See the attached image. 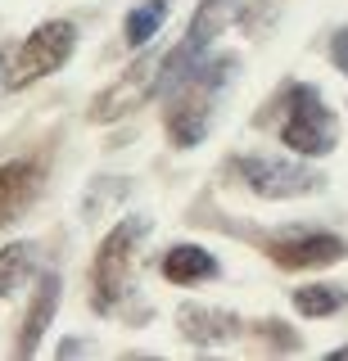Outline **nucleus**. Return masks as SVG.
Here are the masks:
<instances>
[{
    "label": "nucleus",
    "mask_w": 348,
    "mask_h": 361,
    "mask_svg": "<svg viewBox=\"0 0 348 361\" xmlns=\"http://www.w3.org/2000/svg\"><path fill=\"white\" fill-rule=\"evenodd\" d=\"M280 140L294 154H330L335 149V113L312 86H289L285 95V122H280Z\"/></svg>",
    "instance_id": "7ed1b4c3"
},
{
    "label": "nucleus",
    "mask_w": 348,
    "mask_h": 361,
    "mask_svg": "<svg viewBox=\"0 0 348 361\" xmlns=\"http://www.w3.org/2000/svg\"><path fill=\"white\" fill-rule=\"evenodd\" d=\"M348 253V244L340 235H325V231H308V235H289V240H276L267 244V257L285 271H299V267H330Z\"/></svg>",
    "instance_id": "6e6552de"
},
{
    "label": "nucleus",
    "mask_w": 348,
    "mask_h": 361,
    "mask_svg": "<svg viewBox=\"0 0 348 361\" xmlns=\"http://www.w3.org/2000/svg\"><path fill=\"white\" fill-rule=\"evenodd\" d=\"M181 325H186L190 338H199V343H212V338L235 334V316H227V312H204V307H186L181 312Z\"/></svg>",
    "instance_id": "f8f14e48"
},
{
    "label": "nucleus",
    "mask_w": 348,
    "mask_h": 361,
    "mask_svg": "<svg viewBox=\"0 0 348 361\" xmlns=\"http://www.w3.org/2000/svg\"><path fill=\"white\" fill-rule=\"evenodd\" d=\"M54 312H59V276H41L37 293H32V312L23 321V343H18V357H32L41 343V334L50 330Z\"/></svg>",
    "instance_id": "9d476101"
},
{
    "label": "nucleus",
    "mask_w": 348,
    "mask_h": 361,
    "mask_svg": "<svg viewBox=\"0 0 348 361\" xmlns=\"http://www.w3.org/2000/svg\"><path fill=\"white\" fill-rule=\"evenodd\" d=\"M41 190V167L37 163H5L0 167V226H9L14 217H23L32 208V199H37Z\"/></svg>",
    "instance_id": "1a4fd4ad"
},
{
    "label": "nucleus",
    "mask_w": 348,
    "mask_h": 361,
    "mask_svg": "<svg viewBox=\"0 0 348 361\" xmlns=\"http://www.w3.org/2000/svg\"><path fill=\"white\" fill-rule=\"evenodd\" d=\"M0 73H5V54H0Z\"/></svg>",
    "instance_id": "a211bd4d"
},
{
    "label": "nucleus",
    "mask_w": 348,
    "mask_h": 361,
    "mask_svg": "<svg viewBox=\"0 0 348 361\" xmlns=\"http://www.w3.org/2000/svg\"><path fill=\"white\" fill-rule=\"evenodd\" d=\"M330 54H335V63H340L344 73H348V27L340 32V37H335V45H330Z\"/></svg>",
    "instance_id": "dca6fc26"
},
{
    "label": "nucleus",
    "mask_w": 348,
    "mask_h": 361,
    "mask_svg": "<svg viewBox=\"0 0 348 361\" xmlns=\"http://www.w3.org/2000/svg\"><path fill=\"white\" fill-rule=\"evenodd\" d=\"M32 276V244H5L0 248V298L14 293Z\"/></svg>",
    "instance_id": "4468645a"
},
{
    "label": "nucleus",
    "mask_w": 348,
    "mask_h": 361,
    "mask_svg": "<svg viewBox=\"0 0 348 361\" xmlns=\"http://www.w3.org/2000/svg\"><path fill=\"white\" fill-rule=\"evenodd\" d=\"M163 276L172 280V285H199V280L217 276V257H212L208 248L176 244V248H167V257H163Z\"/></svg>",
    "instance_id": "9b49d317"
},
{
    "label": "nucleus",
    "mask_w": 348,
    "mask_h": 361,
    "mask_svg": "<svg viewBox=\"0 0 348 361\" xmlns=\"http://www.w3.org/2000/svg\"><path fill=\"white\" fill-rule=\"evenodd\" d=\"M154 90H159V59H140V63H131L127 73H122V82H114L91 104V118L95 122H114L122 113H131L140 99H150Z\"/></svg>",
    "instance_id": "0eeeda50"
},
{
    "label": "nucleus",
    "mask_w": 348,
    "mask_h": 361,
    "mask_svg": "<svg viewBox=\"0 0 348 361\" xmlns=\"http://www.w3.org/2000/svg\"><path fill=\"white\" fill-rule=\"evenodd\" d=\"M294 307H299L303 316H330V312L344 307V293L330 289V285H303V289L294 293Z\"/></svg>",
    "instance_id": "2eb2a0df"
},
{
    "label": "nucleus",
    "mask_w": 348,
    "mask_h": 361,
    "mask_svg": "<svg viewBox=\"0 0 348 361\" xmlns=\"http://www.w3.org/2000/svg\"><path fill=\"white\" fill-rule=\"evenodd\" d=\"M235 73V59H212V63H195L190 73H181L172 86V109H167V135H172L176 149H190L208 135L212 122V104H217L227 77Z\"/></svg>",
    "instance_id": "f257e3e1"
},
{
    "label": "nucleus",
    "mask_w": 348,
    "mask_h": 361,
    "mask_svg": "<svg viewBox=\"0 0 348 361\" xmlns=\"http://www.w3.org/2000/svg\"><path fill=\"white\" fill-rule=\"evenodd\" d=\"M163 18H167V0H145V5H136V9L127 14V23H122L127 45H136V50H140V45L163 27Z\"/></svg>",
    "instance_id": "ddd939ff"
},
{
    "label": "nucleus",
    "mask_w": 348,
    "mask_h": 361,
    "mask_svg": "<svg viewBox=\"0 0 348 361\" xmlns=\"http://www.w3.org/2000/svg\"><path fill=\"white\" fill-rule=\"evenodd\" d=\"M235 176L263 199H299L321 185V176L303 163H285V158H235Z\"/></svg>",
    "instance_id": "423d86ee"
},
{
    "label": "nucleus",
    "mask_w": 348,
    "mask_h": 361,
    "mask_svg": "<svg viewBox=\"0 0 348 361\" xmlns=\"http://www.w3.org/2000/svg\"><path fill=\"white\" fill-rule=\"evenodd\" d=\"M335 357H348V348H340V353H335Z\"/></svg>",
    "instance_id": "f3484780"
},
{
    "label": "nucleus",
    "mask_w": 348,
    "mask_h": 361,
    "mask_svg": "<svg viewBox=\"0 0 348 361\" xmlns=\"http://www.w3.org/2000/svg\"><path fill=\"white\" fill-rule=\"evenodd\" d=\"M235 9H240V0H199L195 18H190V27H186V41L176 45L167 59H159V90H167L181 73H190V68L204 59V50L227 32Z\"/></svg>",
    "instance_id": "20e7f679"
},
{
    "label": "nucleus",
    "mask_w": 348,
    "mask_h": 361,
    "mask_svg": "<svg viewBox=\"0 0 348 361\" xmlns=\"http://www.w3.org/2000/svg\"><path fill=\"white\" fill-rule=\"evenodd\" d=\"M145 235V221L131 217L109 231V240L100 244L95 253V307L100 312H114L118 298L127 293V271H131V248H136V240Z\"/></svg>",
    "instance_id": "39448f33"
},
{
    "label": "nucleus",
    "mask_w": 348,
    "mask_h": 361,
    "mask_svg": "<svg viewBox=\"0 0 348 361\" xmlns=\"http://www.w3.org/2000/svg\"><path fill=\"white\" fill-rule=\"evenodd\" d=\"M73 41H77V27H73V23H64V18L41 23V27L32 32L23 45H18L14 59L5 63L0 82H5L9 90H23L32 82H41V77L59 73V68L68 63V54H73Z\"/></svg>",
    "instance_id": "f03ea898"
}]
</instances>
